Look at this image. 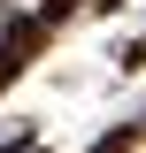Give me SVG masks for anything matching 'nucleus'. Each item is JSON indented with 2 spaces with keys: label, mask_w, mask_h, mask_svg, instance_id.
<instances>
[{
  "label": "nucleus",
  "mask_w": 146,
  "mask_h": 153,
  "mask_svg": "<svg viewBox=\"0 0 146 153\" xmlns=\"http://www.w3.org/2000/svg\"><path fill=\"white\" fill-rule=\"evenodd\" d=\"M8 8H46V0H8Z\"/></svg>",
  "instance_id": "f257e3e1"
},
{
  "label": "nucleus",
  "mask_w": 146,
  "mask_h": 153,
  "mask_svg": "<svg viewBox=\"0 0 146 153\" xmlns=\"http://www.w3.org/2000/svg\"><path fill=\"white\" fill-rule=\"evenodd\" d=\"M131 153H146V146H131Z\"/></svg>",
  "instance_id": "f03ea898"
}]
</instances>
